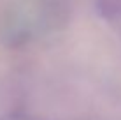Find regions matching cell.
<instances>
[{
  "mask_svg": "<svg viewBox=\"0 0 121 120\" xmlns=\"http://www.w3.org/2000/svg\"><path fill=\"white\" fill-rule=\"evenodd\" d=\"M100 11L105 16H119L121 14V0H98Z\"/></svg>",
  "mask_w": 121,
  "mask_h": 120,
  "instance_id": "obj_1",
  "label": "cell"
}]
</instances>
